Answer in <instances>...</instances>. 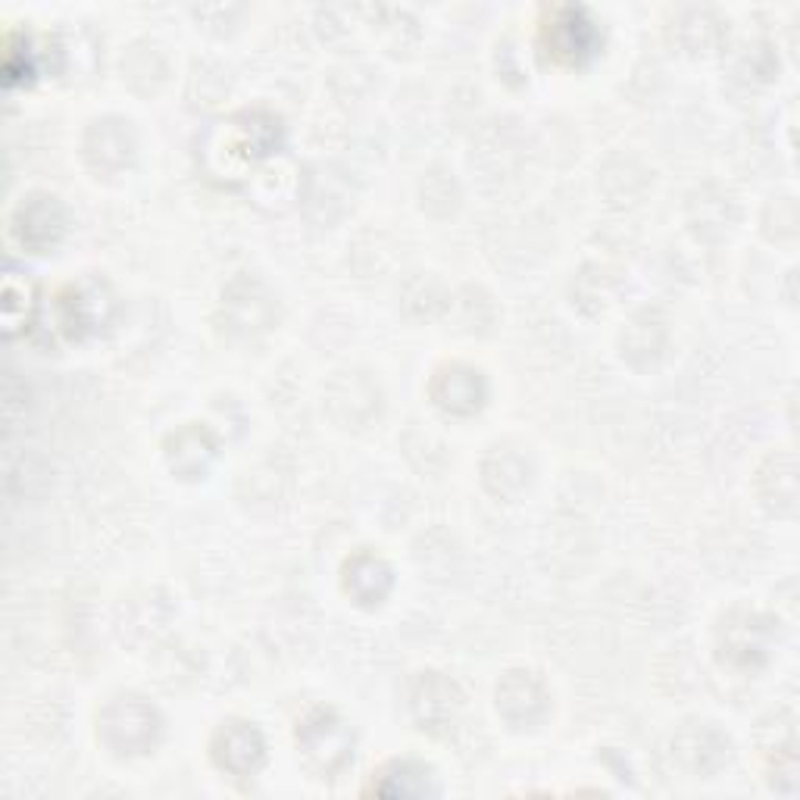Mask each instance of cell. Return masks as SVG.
I'll return each instance as SVG.
<instances>
[{"label":"cell","mask_w":800,"mask_h":800,"mask_svg":"<svg viewBox=\"0 0 800 800\" xmlns=\"http://www.w3.org/2000/svg\"><path fill=\"white\" fill-rule=\"evenodd\" d=\"M550 35H566L564 44L554 48V54L566 60V63H576L579 56L588 54L594 48V32H591V22H585L582 13L576 10H566L564 17L550 25Z\"/></svg>","instance_id":"6da1fadb"}]
</instances>
